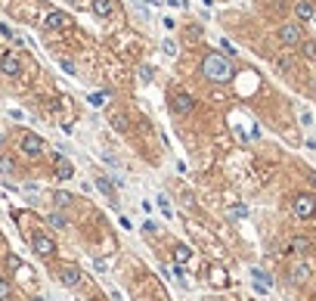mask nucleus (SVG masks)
<instances>
[{"instance_id": "1", "label": "nucleus", "mask_w": 316, "mask_h": 301, "mask_svg": "<svg viewBox=\"0 0 316 301\" xmlns=\"http://www.w3.org/2000/svg\"><path fill=\"white\" fill-rule=\"evenodd\" d=\"M202 75L211 81V84H226V81H233V75H236L233 59L223 56V53H208L202 59Z\"/></svg>"}, {"instance_id": "2", "label": "nucleus", "mask_w": 316, "mask_h": 301, "mask_svg": "<svg viewBox=\"0 0 316 301\" xmlns=\"http://www.w3.org/2000/svg\"><path fill=\"white\" fill-rule=\"evenodd\" d=\"M0 72L6 75V78H19L22 75V59L16 50H6L3 56H0Z\"/></svg>"}, {"instance_id": "3", "label": "nucleus", "mask_w": 316, "mask_h": 301, "mask_svg": "<svg viewBox=\"0 0 316 301\" xmlns=\"http://www.w3.org/2000/svg\"><path fill=\"white\" fill-rule=\"evenodd\" d=\"M313 214H316V199L307 196V193H301V196L295 199V217H301V221H310Z\"/></svg>"}, {"instance_id": "4", "label": "nucleus", "mask_w": 316, "mask_h": 301, "mask_svg": "<svg viewBox=\"0 0 316 301\" xmlns=\"http://www.w3.org/2000/svg\"><path fill=\"white\" fill-rule=\"evenodd\" d=\"M170 109H174V115H189L192 109H195L192 94H183V90H177V94L170 96Z\"/></svg>"}, {"instance_id": "5", "label": "nucleus", "mask_w": 316, "mask_h": 301, "mask_svg": "<svg viewBox=\"0 0 316 301\" xmlns=\"http://www.w3.org/2000/svg\"><path fill=\"white\" fill-rule=\"evenodd\" d=\"M19 149H22V152L25 155H40V152H44V143H40V137H37V133H22V143H19Z\"/></svg>"}, {"instance_id": "6", "label": "nucleus", "mask_w": 316, "mask_h": 301, "mask_svg": "<svg viewBox=\"0 0 316 301\" xmlns=\"http://www.w3.org/2000/svg\"><path fill=\"white\" fill-rule=\"evenodd\" d=\"M59 280H62L65 289H74L81 282V270L74 264H62V267H59Z\"/></svg>"}, {"instance_id": "7", "label": "nucleus", "mask_w": 316, "mask_h": 301, "mask_svg": "<svg viewBox=\"0 0 316 301\" xmlns=\"http://www.w3.org/2000/svg\"><path fill=\"white\" fill-rule=\"evenodd\" d=\"M31 248H34V252H37L40 258H50V255H53V252H56V245H53V239H50V236H47V233H37V236H34V239H31Z\"/></svg>"}, {"instance_id": "8", "label": "nucleus", "mask_w": 316, "mask_h": 301, "mask_svg": "<svg viewBox=\"0 0 316 301\" xmlns=\"http://www.w3.org/2000/svg\"><path fill=\"white\" fill-rule=\"evenodd\" d=\"M279 40H282L285 47H297V44H301V25H282Z\"/></svg>"}, {"instance_id": "9", "label": "nucleus", "mask_w": 316, "mask_h": 301, "mask_svg": "<svg viewBox=\"0 0 316 301\" xmlns=\"http://www.w3.org/2000/svg\"><path fill=\"white\" fill-rule=\"evenodd\" d=\"M44 25H47V28H68V25H72V19H68L65 13L50 10V13H47V19H44Z\"/></svg>"}, {"instance_id": "10", "label": "nucleus", "mask_w": 316, "mask_h": 301, "mask_svg": "<svg viewBox=\"0 0 316 301\" xmlns=\"http://www.w3.org/2000/svg\"><path fill=\"white\" fill-rule=\"evenodd\" d=\"M93 13L99 16V19H106V16H112L115 13V0H93Z\"/></svg>"}, {"instance_id": "11", "label": "nucleus", "mask_w": 316, "mask_h": 301, "mask_svg": "<svg viewBox=\"0 0 316 301\" xmlns=\"http://www.w3.org/2000/svg\"><path fill=\"white\" fill-rule=\"evenodd\" d=\"M295 13H297V19H313V16H316V10H313L310 0H301V3L295 6Z\"/></svg>"}, {"instance_id": "12", "label": "nucleus", "mask_w": 316, "mask_h": 301, "mask_svg": "<svg viewBox=\"0 0 316 301\" xmlns=\"http://www.w3.org/2000/svg\"><path fill=\"white\" fill-rule=\"evenodd\" d=\"M96 187H99V193H102V196H109V199L115 202V196H118V193H115V183H109L106 177H96Z\"/></svg>"}, {"instance_id": "13", "label": "nucleus", "mask_w": 316, "mask_h": 301, "mask_svg": "<svg viewBox=\"0 0 316 301\" xmlns=\"http://www.w3.org/2000/svg\"><path fill=\"white\" fill-rule=\"evenodd\" d=\"M72 174H74V168H72L68 162H59V165H56V177H59V180H68Z\"/></svg>"}, {"instance_id": "14", "label": "nucleus", "mask_w": 316, "mask_h": 301, "mask_svg": "<svg viewBox=\"0 0 316 301\" xmlns=\"http://www.w3.org/2000/svg\"><path fill=\"white\" fill-rule=\"evenodd\" d=\"M174 258H177V264H186V261L192 258V252H189L186 245H177V248H174Z\"/></svg>"}, {"instance_id": "15", "label": "nucleus", "mask_w": 316, "mask_h": 301, "mask_svg": "<svg viewBox=\"0 0 316 301\" xmlns=\"http://www.w3.org/2000/svg\"><path fill=\"white\" fill-rule=\"evenodd\" d=\"M53 202H56V208H68V205H72V196L59 189V193H53Z\"/></svg>"}, {"instance_id": "16", "label": "nucleus", "mask_w": 316, "mask_h": 301, "mask_svg": "<svg viewBox=\"0 0 316 301\" xmlns=\"http://www.w3.org/2000/svg\"><path fill=\"white\" fill-rule=\"evenodd\" d=\"M87 99H90V106H106L109 103V94H106V90H99V94H90Z\"/></svg>"}, {"instance_id": "17", "label": "nucleus", "mask_w": 316, "mask_h": 301, "mask_svg": "<svg viewBox=\"0 0 316 301\" xmlns=\"http://www.w3.org/2000/svg\"><path fill=\"white\" fill-rule=\"evenodd\" d=\"M211 282H214V286H226V273L220 270V267H214V270H211Z\"/></svg>"}, {"instance_id": "18", "label": "nucleus", "mask_w": 316, "mask_h": 301, "mask_svg": "<svg viewBox=\"0 0 316 301\" xmlns=\"http://www.w3.org/2000/svg\"><path fill=\"white\" fill-rule=\"evenodd\" d=\"M50 224H53V227H56V230H65V227H68V221H65V214H59V211H56V214H50Z\"/></svg>"}, {"instance_id": "19", "label": "nucleus", "mask_w": 316, "mask_h": 301, "mask_svg": "<svg viewBox=\"0 0 316 301\" xmlns=\"http://www.w3.org/2000/svg\"><path fill=\"white\" fill-rule=\"evenodd\" d=\"M292 280H295V282H304V280H307V267H304V264H297L295 270H292Z\"/></svg>"}, {"instance_id": "20", "label": "nucleus", "mask_w": 316, "mask_h": 301, "mask_svg": "<svg viewBox=\"0 0 316 301\" xmlns=\"http://www.w3.org/2000/svg\"><path fill=\"white\" fill-rule=\"evenodd\" d=\"M13 158H0V174H13Z\"/></svg>"}, {"instance_id": "21", "label": "nucleus", "mask_w": 316, "mask_h": 301, "mask_svg": "<svg viewBox=\"0 0 316 301\" xmlns=\"http://www.w3.org/2000/svg\"><path fill=\"white\" fill-rule=\"evenodd\" d=\"M292 245H295V252H307V248H310V242H307L304 236H297V239L292 242Z\"/></svg>"}, {"instance_id": "22", "label": "nucleus", "mask_w": 316, "mask_h": 301, "mask_svg": "<svg viewBox=\"0 0 316 301\" xmlns=\"http://www.w3.org/2000/svg\"><path fill=\"white\" fill-rule=\"evenodd\" d=\"M229 214H233V217H248V208H245V205H233V208H229Z\"/></svg>"}, {"instance_id": "23", "label": "nucleus", "mask_w": 316, "mask_h": 301, "mask_svg": "<svg viewBox=\"0 0 316 301\" xmlns=\"http://www.w3.org/2000/svg\"><path fill=\"white\" fill-rule=\"evenodd\" d=\"M6 267H10V270H22V261L16 255H10V258H6Z\"/></svg>"}, {"instance_id": "24", "label": "nucleus", "mask_w": 316, "mask_h": 301, "mask_svg": "<svg viewBox=\"0 0 316 301\" xmlns=\"http://www.w3.org/2000/svg\"><path fill=\"white\" fill-rule=\"evenodd\" d=\"M6 295H10V282H6L3 277H0V301H3Z\"/></svg>"}, {"instance_id": "25", "label": "nucleus", "mask_w": 316, "mask_h": 301, "mask_svg": "<svg viewBox=\"0 0 316 301\" xmlns=\"http://www.w3.org/2000/svg\"><path fill=\"white\" fill-rule=\"evenodd\" d=\"M220 50H223V53H226V56H233V53H236V47H233V44H229V40H220Z\"/></svg>"}, {"instance_id": "26", "label": "nucleus", "mask_w": 316, "mask_h": 301, "mask_svg": "<svg viewBox=\"0 0 316 301\" xmlns=\"http://www.w3.org/2000/svg\"><path fill=\"white\" fill-rule=\"evenodd\" d=\"M304 53H307V59H316V44H304Z\"/></svg>"}, {"instance_id": "27", "label": "nucleus", "mask_w": 316, "mask_h": 301, "mask_svg": "<svg viewBox=\"0 0 316 301\" xmlns=\"http://www.w3.org/2000/svg\"><path fill=\"white\" fill-rule=\"evenodd\" d=\"M165 53H167V56L177 53V44H174V40H165Z\"/></svg>"}, {"instance_id": "28", "label": "nucleus", "mask_w": 316, "mask_h": 301, "mask_svg": "<svg viewBox=\"0 0 316 301\" xmlns=\"http://www.w3.org/2000/svg\"><path fill=\"white\" fill-rule=\"evenodd\" d=\"M140 78L143 81H152V69H149V65H143V69H140Z\"/></svg>"}, {"instance_id": "29", "label": "nucleus", "mask_w": 316, "mask_h": 301, "mask_svg": "<svg viewBox=\"0 0 316 301\" xmlns=\"http://www.w3.org/2000/svg\"><path fill=\"white\" fill-rule=\"evenodd\" d=\"M158 205H161V211H165V217H170V205H167V199H165V196L158 199Z\"/></svg>"}, {"instance_id": "30", "label": "nucleus", "mask_w": 316, "mask_h": 301, "mask_svg": "<svg viewBox=\"0 0 316 301\" xmlns=\"http://www.w3.org/2000/svg\"><path fill=\"white\" fill-rule=\"evenodd\" d=\"M62 69H65L68 75H74V62H68V59H62Z\"/></svg>"}, {"instance_id": "31", "label": "nucleus", "mask_w": 316, "mask_h": 301, "mask_svg": "<svg viewBox=\"0 0 316 301\" xmlns=\"http://www.w3.org/2000/svg\"><path fill=\"white\" fill-rule=\"evenodd\" d=\"M68 3H74V6H78V3H81V0H68Z\"/></svg>"}, {"instance_id": "32", "label": "nucleus", "mask_w": 316, "mask_h": 301, "mask_svg": "<svg viewBox=\"0 0 316 301\" xmlns=\"http://www.w3.org/2000/svg\"><path fill=\"white\" fill-rule=\"evenodd\" d=\"M0 146H3V133H0Z\"/></svg>"}, {"instance_id": "33", "label": "nucleus", "mask_w": 316, "mask_h": 301, "mask_svg": "<svg viewBox=\"0 0 316 301\" xmlns=\"http://www.w3.org/2000/svg\"><path fill=\"white\" fill-rule=\"evenodd\" d=\"M31 301H44V298H31Z\"/></svg>"}]
</instances>
